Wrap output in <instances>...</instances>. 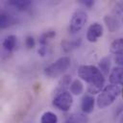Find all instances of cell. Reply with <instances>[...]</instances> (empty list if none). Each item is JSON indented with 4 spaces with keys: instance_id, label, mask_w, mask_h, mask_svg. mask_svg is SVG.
Segmentation results:
<instances>
[{
    "instance_id": "cell-1",
    "label": "cell",
    "mask_w": 123,
    "mask_h": 123,
    "mask_svg": "<svg viewBox=\"0 0 123 123\" xmlns=\"http://www.w3.org/2000/svg\"><path fill=\"white\" fill-rule=\"evenodd\" d=\"M78 76L87 83L89 94L100 93L105 86V77L100 69L91 64H84L78 67Z\"/></svg>"
},
{
    "instance_id": "cell-2",
    "label": "cell",
    "mask_w": 123,
    "mask_h": 123,
    "mask_svg": "<svg viewBox=\"0 0 123 123\" xmlns=\"http://www.w3.org/2000/svg\"><path fill=\"white\" fill-rule=\"evenodd\" d=\"M120 92H121V88L119 86L111 85V84L106 86L97 97V101H96L97 107L99 109H105L111 106L115 101V99L120 94Z\"/></svg>"
},
{
    "instance_id": "cell-3",
    "label": "cell",
    "mask_w": 123,
    "mask_h": 123,
    "mask_svg": "<svg viewBox=\"0 0 123 123\" xmlns=\"http://www.w3.org/2000/svg\"><path fill=\"white\" fill-rule=\"evenodd\" d=\"M71 60L69 57H62L54 62H52L51 64H49L48 66H46L44 68V74L52 79L58 78L68 69Z\"/></svg>"
},
{
    "instance_id": "cell-4",
    "label": "cell",
    "mask_w": 123,
    "mask_h": 123,
    "mask_svg": "<svg viewBox=\"0 0 123 123\" xmlns=\"http://www.w3.org/2000/svg\"><path fill=\"white\" fill-rule=\"evenodd\" d=\"M73 104V97L71 92L63 91L57 94L53 99V106L62 111H68Z\"/></svg>"
},
{
    "instance_id": "cell-5",
    "label": "cell",
    "mask_w": 123,
    "mask_h": 123,
    "mask_svg": "<svg viewBox=\"0 0 123 123\" xmlns=\"http://www.w3.org/2000/svg\"><path fill=\"white\" fill-rule=\"evenodd\" d=\"M87 21V14L84 11H76L69 21V31L72 34L80 32Z\"/></svg>"
},
{
    "instance_id": "cell-6",
    "label": "cell",
    "mask_w": 123,
    "mask_h": 123,
    "mask_svg": "<svg viewBox=\"0 0 123 123\" xmlns=\"http://www.w3.org/2000/svg\"><path fill=\"white\" fill-rule=\"evenodd\" d=\"M103 36V26L98 23H92L89 25L86 31V39L89 42H95L98 40L99 37Z\"/></svg>"
},
{
    "instance_id": "cell-7",
    "label": "cell",
    "mask_w": 123,
    "mask_h": 123,
    "mask_svg": "<svg viewBox=\"0 0 123 123\" xmlns=\"http://www.w3.org/2000/svg\"><path fill=\"white\" fill-rule=\"evenodd\" d=\"M109 81L111 85H123V67L117 66L112 68L109 75Z\"/></svg>"
},
{
    "instance_id": "cell-8",
    "label": "cell",
    "mask_w": 123,
    "mask_h": 123,
    "mask_svg": "<svg viewBox=\"0 0 123 123\" xmlns=\"http://www.w3.org/2000/svg\"><path fill=\"white\" fill-rule=\"evenodd\" d=\"M104 22L111 33H114L120 28V21L115 15H111V14L105 15Z\"/></svg>"
},
{
    "instance_id": "cell-9",
    "label": "cell",
    "mask_w": 123,
    "mask_h": 123,
    "mask_svg": "<svg viewBox=\"0 0 123 123\" xmlns=\"http://www.w3.org/2000/svg\"><path fill=\"white\" fill-rule=\"evenodd\" d=\"M94 104H95V99L92 95L86 94L83 97L82 103H81V108L82 111L85 113H91L94 110Z\"/></svg>"
},
{
    "instance_id": "cell-10",
    "label": "cell",
    "mask_w": 123,
    "mask_h": 123,
    "mask_svg": "<svg viewBox=\"0 0 123 123\" xmlns=\"http://www.w3.org/2000/svg\"><path fill=\"white\" fill-rule=\"evenodd\" d=\"M15 23L14 17L7 12H2L0 14V28L6 29Z\"/></svg>"
},
{
    "instance_id": "cell-11",
    "label": "cell",
    "mask_w": 123,
    "mask_h": 123,
    "mask_svg": "<svg viewBox=\"0 0 123 123\" xmlns=\"http://www.w3.org/2000/svg\"><path fill=\"white\" fill-rule=\"evenodd\" d=\"M16 41H17V37L14 35H9L4 38L2 42V46L6 52L11 53L15 48Z\"/></svg>"
},
{
    "instance_id": "cell-12",
    "label": "cell",
    "mask_w": 123,
    "mask_h": 123,
    "mask_svg": "<svg viewBox=\"0 0 123 123\" xmlns=\"http://www.w3.org/2000/svg\"><path fill=\"white\" fill-rule=\"evenodd\" d=\"M71 76L70 75H64L59 82L58 84V86L56 87V89L54 90L55 94H59L61 92H63V91H67L66 88L67 87H70V85H71Z\"/></svg>"
},
{
    "instance_id": "cell-13",
    "label": "cell",
    "mask_w": 123,
    "mask_h": 123,
    "mask_svg": "<svg viewBox=\"0 0 123 123\" xmlns=\"http://www.w3.org/2000/svg\"><path fill=\"white\" fill-rule=\"evenodd\" d=\"M110 52L116 56H123V37L116 38L111 43Z\"/></svg>"
},
{
    "instance_id": "cell-14",
    "label": "cell",
    "mask_w": 123,
    "mask_h": 123,
    "mask_svg": "<svg viewBox=\"0 0 123 123\" xmlns=\"http://www.w3.org/2000/svg\"><path fill=\"white\" fill-rule=\"evenodd\" d=\"M8 3L10 6L13 7L18 11H26L32 5V2L29 0H11Z\"/></svg>"
},
{
    "instance_id": "cell-15",
    "label": "cell",
    "mask_w": 123,
    "mask_h": 123,
    "mask_svg": "<svg viewBox=\"0 0 123 123\" xmlns=\"http://www.w3.org/2000/svg\"><path fill=\"white\" fill-rule=\"evenodd\" d=\"M98 68L100 69V71L105 75H109V72L111 71V58L109 56H106L104 58H102L98 63ZM111 73V72H110Z\"/></svg>"
},
{
    "instance_id": "cell-16",
    "label": "cell",
    "mask_w": 123,
    "mask_h": 123,
    "mask_svg": "<svg viewBox=\"0 0 123 123\" xmlns=\"http://www.w3.org/2000/svg\"><path fill=\"white\" fill-rule=\"evenodd\" d=\"M82 43L81 38L75 39V40H62V48L65 52H69L77 47H79Z\"/></svg>"
},
{
    "instance_id": "cell-17",
    "label": "cell",
    "mask_w": 123,
    "mask_h": 123,
    "mask_svg": "<svg viewBox=\"0 0 123 123\" xmlns=\"http://www.w3.org/2000/svg\"><path fill=\"white\" fill-rule=\"evenodd\" d=\"M87 116L84 113H73L65 121V123H87Z\"/></svg>"
},
{
    "instance_id": "cell-18",
    "label": "cell",
    "mask_w": 123,
    "mask_h": 123,
    "mask_svg": "<svg viewBox=\"0 0 123 123\" xmlns=\"http://www.w3.org/2000/svg\"><path fill=\"white\" fill-rule=\"evenodd\" d=\"M69 88H70L71 94H73V95H80L84 91V85H83V83L79 79H75L74 81H72Z\"/></svg>"
},
{
    "instance_id": "cell-19",
    "label": "cell",
    "mask_w": 123,
    "mask_h": 123,
    "mask_svg": "<svg viewBox=\"0 0 123 123\" xmlns=\"http://www.w3.org/2000/svg\"><path fill=\"white\" fill-rule=\"evenodd\" d=\"M40 123H58V116L52 111H45L40 117Z\"/></svg>"
},
{
    "instance_id": "cell-20",
    "label": "cell",
    "mask_w": 123,
    "mask_h": 123,
    "mask_svg": "<svg viewBox=\"0 0 123 123\" xmlns=\"http://www.w3.org/2000/svg\"><path fill=\"white\" fill-rule=\"evenodd\" d=\"M55 36H56V32L55 31H47V32L42 33L40 35V37H39V39H38V42H39L40 46H46L47 42L51 38L55 37Z\"/></svg>"
},
{
    "instance_id": "cell-21",
    "label": "cell",
    "mask_w": 123,
    "mask_h": 123,
    "mask_svg": "<svg viewBox=\"0 0 123 123\" xmlns=\"http://www.w3.org/2000/svg\"><path fill=\"white\" fill-rule=\"evenodd\" d=\"M25 45H26V47L29 48V49L34 48L35 45H36V41H35L34 37H32V36H27L26 38H25Z\"/></svg>"
},
{
    "instance_id": "cell-22",
    "label": "cell",
    "mask_w": 123,
    "mask_h": 123,
    "mask_svg": "<svg viewBox=\"0 0 123 123\" xmlns=\"http://www.w3.org/2000/svg\"><path fill=\"white\" fill-rule=\"evenodd\" d=\"M80 3L83 4L84 6L87 7V8H91L94 5V1L93 0H81Z\"/></svg>"
},
{
    "instance_id": "cell-23",
    "label": "cell",
    "mask_w": 123,
    "mask_h": 123,
    "mask_svg": "<svg viewBox=\"0 0 123 123\" xmlns=\"http://www.w3.org/2000/svg\"><path fill=\"white\" fill-rule=\"evenodd\" d=\"M46 51H47L46 46H40V47L38 48V50H37V53H38V55H39V56L43 57V56H45V55H46Z\"/></svg>"
},
{
    "instance_id": "cell-24",
    "label": "cell",
    "mask_w": 123,
    "mask_h": 123,
    "mask_svg": "<svg viewBox=\"0 0 123 123\" xmlns=\"http://www.w3.org/2000/svg\"><path fill=\"white\" fill-rule=\"evenodd\" d=\"M115 12H123V1L122 2H119L116 4V7H115Z\"/></svg>"
},
{
    "instance_id": "cell-25",
    "label": "cell",
    "mask_w": 123,
    "mask_h": 123,
    "mask_svg": "<svg viewBox=\"0 0 123 123\" xmlns=\"http://www.w3.org/2000/svg\"><path fill=\"white\" fill-rule=\"evenodd\" d=\"M115 62L120 64V65H123V56H117L116 59H115Z\"/></svg>"
},
{
    "instance_id": "cell-26",
    "label": "cell",
    "mask_w": 123,
    "mask_h": 123,
    "mask_svg": "<svg viewBox=\"0 0 123 123\" xmlns=\"http://www.w3.org/2000/svg\"><path fill=\"white\" fill-rule=\"evenodd\" d=\"M119 123H123V114L121 115V117H120V120H119Z\"/></svg>"
},
{
    "instance_id": "cell-27",
    "label": "cell",
    "mask_w": 123,
    "mask_h": 123,
    "mask_svg": "<svg viewBox=\"0 0 123 123\" xmlns=\"http://www.w3.org/2000/svg\"><path fill=\"white\" fill-rule=\"evenodd\" d=\"M122 95H123V88H122Z\"/></svg>"
},
{
    "instance_id": "cell-28",
    "label": "cell",
    "mask_w": 123,
    "mask_h": 123,
    "mask_svg": "<svg viewBox=\"0 0 123 123\" xmlns=\"http://www.w3.org/2000/svg\"><path fill=\"white\" fill-rule=\"evenodd\" d=\"M122 22H123V19H122Z\"/></svg>"
}]
</instances>
